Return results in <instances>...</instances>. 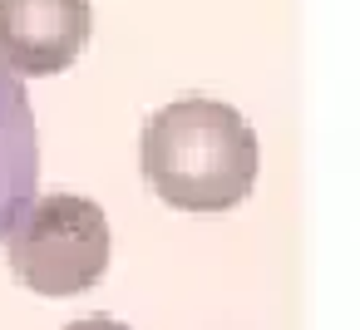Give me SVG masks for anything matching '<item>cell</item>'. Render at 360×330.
I'll return each mask as SVG.
<instances>
[{"label": "cell", "instance_id": "cell-3", "mask_svg": "<svg viewBox=\"0 0 360 330\" xmlns=\"http://www.w3.org/2000/svg\"><path fill=\"white\" fill-rule=\"evenodd\" d=\"M94 30L89 0H0V60L20 79L70 70Z\"/></svg>", "mask_w": 360, "mask_h": 330}, {"label": "cell", "instance_id": "cell-4", "mask_svg": "<svg viewBox=\"0 0 360 330\" xmlns=\"http://www.w3.org/2000/svg\"><path fill=\"white\" fill-rule=\"evenodd\" d=\"M40 202V128L25 79L0 60V242Z\"/></svg>", "mask_w": 360, "mask_h": 330}, {"label": "cell", "instance_id": "cell-5", "mask_svg": "<svg viewBox=\"0 0 360 330\" xmlns=\"http://www.w3.org/2000/svg\"><path fill=\"white\" fill-rule=\"evenodd\" d=\"M65 330H129L119 315H84V320H70Z\"/></svg>", "mask_w": 360, "mask_h": 330}, {"label": "cell", "instance_id": "cell-1", "mask_svg": "<svg viewBox=\"0 0 360 330\" xmlns=\"http://www.w3.org/2000/svg\"><path fill=\"white\" fill-rule=\"evenodd\" d=\"M139 163L148 187L178 212H227L257 187V133L217 99L163 104L139 138Z\"/></svg>", "mask_w": 360, "mask_h": 330}, {"label": "cell", "instance_id": "cell-2", "mask_svg": "<svg viewBox=\"0 0 360 330\" xmlns=\"http://www.w3.org/2000/svg\"><path fill=\"white\" fill-rule=\"evenodd\" d=\"M109 217L99 202L75 192L40 197L6 237V256L20 286L40 296H79L109 266Z\"/></svg>", "mask_w": 360, "mask_h": 330}]
</instances>
